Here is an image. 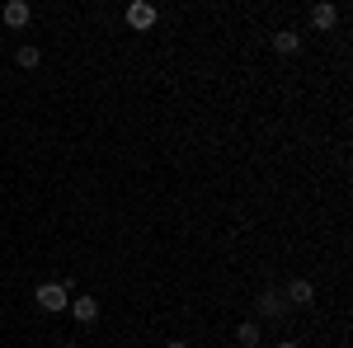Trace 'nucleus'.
<instances>
[{"instance_id": "12", "label": "nucleus", "mask_w": 353, "mask_h": 348, "mask_svg": "<svg viewBox=\"0 0 353 348\" xmlns=\"http://www.w3.org/2000/svg\"><path fill=\"white\" fill-rule=\"evenodd\" d=\"M165 348H189V344H184V339H170V344H165Z\"/></svg>"}, {"instance_id": "9", "label": "nucleus", "mask_w": 353, "mask_h": 348, "mask_svg": "<svg viewBox=\"0 0 353 348\" xmlns=\"http://www.w3.org/2000/svg\"><path fill=\"white\" fill-rule=\"evenodd\" d=\"M236 339H241L245 348H254V344H259V325H254V320H241V325H236Z\"/></svg>"}, {"instance_id": "11", "label": "nucleus", "mask_w": 353, "mask_h": 348, "mask_svg": "<svg viewBox=\"0 0 353 348\" xmlns=\"http://www.w3.org/2000/svg\"><path fill=\"white\" fill-rule=\"evenodd\" d=\"M273 348H301V344H297V339H283V344H273Z\"/></svg>"}, {"instance_id": "6", "label": "nucleus", "mask_w": 353, "mask_h": 348, "mask_svg": "<svg viewBox=\"0 0 353 348\" xmlns=\"http://www.w3.org/2000/svg\"><path fill=\"white\" fill-rule=\"evenodd\" d=\"M0 19H5L10 28H28V19H33V5H28V0H10V5L0 10Z\"/></svg>"}, {"instance_id": "5", "label": "nucleus", "mask_w": 353, "mask_h": 348, "mask_svg": "<svg viewBox=\"0 0 353 348\" xmlns=\"http://www.w3.org/2000/svg\"><path fill=\"white\" fill-rule=\"evenodd\" d=\"M283 301H288V306H311V301H316V287H311L306 278H292V283L283 287Z\"/></svg>"}, {"instance_id": "4", "label": "nucleus", "mask_w": 353, "mask_h": 348, "mask_svg": "<svg viewBox=\"0 0 353 348\" xmlns=\"http://www.w3.org/2000/svg\"><path fill=\"white\" fill-rule=\"evenodd\" d=\"M123 19H128L132 28H151L161 14H156V5H151V0H132V5L123 10Z\"/></svg>"}, {"instance_id": "10", "label": "nucleus", "mask_w": 353, "mask_h": 348, "mask_svg": "<svg viewBox=\"0 0 353 348\" xmlns=\"http://www.w3.org/2000/svg\"><path fill=\"white\" fill-rule=\"evenodd\" d=\"M14 61H19V66H24V71H33V66H38V61H43V52H38V48H33V43H24V48H19V52H14Z\"/></svg>"}, {"instance_id": "1", "label": "nucleus", "mask_w": 353, "mask_h": 348, "mask_svg": "<svg viewBox=\"0 0 353 348\" xmlns=\"http://www.w3.org/2000/svg\"><path fill=\"white\" fill-rule=\"evenodd\" d=\"M33 301H38L48 316H57V311H66V306H71V292H66V283H43V287L33 292Z\"/></svg>"}, {"instance_id": "3", "label": "nucleus", "mask_w": 353, "mask_h": 348, "mask_svg": "<svg viewBox=\"0 0 353 348\" xmlns=\"http://www.w3.org/2000/svg\"><path fill=\"white\" fill-rule=\"evenodd\" d=\"M306 19H311V28H316V33H330V28L339 24V5H330V0H316Z\"/></svg>"}, {"instance_id": "8", "label": "nucleus", "mask_w": 353, "mask_h": 348, "mask_svg": "<svg viewBox=\"0 0 353 348\" xmlns=\"http://www.w3.org/2000/svg\"><path fill=\"white\" fill-rule=\"evenodd\" d=\"M301 48V33L297 28H278V33H273V52L278 57H292Z\"/></svg>"}, {"instance_id": "7", "label": "nucleus", "mask_w": 353, "mask_h": 348, "mask_svg": "<svg viewBox=\"0 0 353 348\" xmlns=\"http://www.w3.org/2000/svg\"><path fill=\"white\" fill-rule=\"evenodd\" d=\"M66 311H71L81 325H94V320H99V301H94V296H71V306H66Z\"/></svg>"}, {"instance_id": "13", "label": "nucleus", "mask_w": 353, "mask_h": 348, "mask_svg": "<svg viewBox=\"0 0 353 348\" xmlns=\"http://www.w3.org/2000/svg\"><path fill=\"white\" fill-rule=\"evenodd\" d=\"M66 348H85V344H76V339H71V344H66Z\"/></svg>"}, {"instance_id": "2", "label": "nucleus", "mask_w": 353, "mask_h": 348, "mask_svg": "<svg viewBox=\"0 0 353 348\" xmlns=\"http://www.w3.org/2000/svg\"><path fill=\"white\" fill-rule=\"evenodd\" d=\"M254 311H259L264 320H278V316H288V301H283L278 287H264V292L254 296Z\"/></svg>"}]
</instances>
